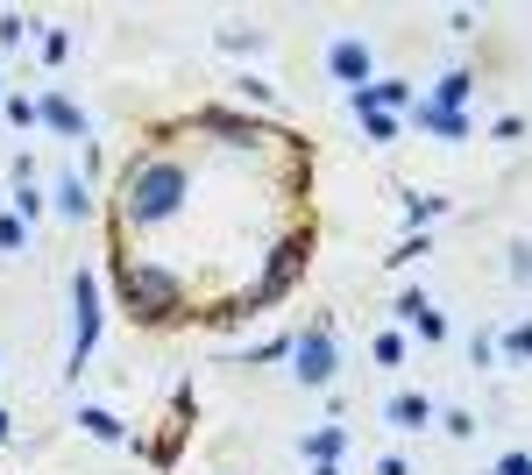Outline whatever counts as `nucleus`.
<instances>
[{
	"label": "nucleus",
	"instance_id": "7",
	"mask_svg": "<svg viewBox=\"0 0 532 475\" xmlns=\"http://www.w3.org/2000/svg\"><path fill=\"white\" fill-rule=\"evenodd\" d=\"M0 426H8V419H0Z\"/></svg>",
	"mask_w": 532,
	"mask_h": 475
},
{
	"label": "nucleus",
	"instance_id": "3",
	"mask_svg": "<svg viewBox=\"0 0 532 475\" xmlns=\"http://www.w3.org/2000/svg\"><path fill=\"white\" fill-rule=\"evenodd\" d=\"M298 376H306V383H327V376H334V348H327V334H306V341H298Z\"/></svg>",
	"mask_w": 532,
	"mask_h": 475
},
{
	"label": "nucleus",
	"instance_id": "1",
	"mask_svg": "<svg viewBox=\"0 0 532 475\" xmlns=\"http://www.w3.org/2000/svg\"><path fill=\"white\" fill-rule=\"evenodd\" d=\"M178 199H185V171L178 164H149V171H135L128 178V220H171L178 213Z\"/></svg>",
	"mask_w": 532,
	"mask_h": 475
},
{
	"label": "nucleus",
	"instance_id": "6",
	"mask_svg": "<svg viewBox=\"0 0 532 475\" xmlns=\"http://www.w3.org/2000/svg\"><path fill=\"white\" fill-rule=\"evenodd\" d=\"M22 242V220H8V213H0V249H15Z\"/></svg>",
	"mask_w": 532,
	"mask_h": 475
},
{
	"label": "nucleus",
	"instance_id": "2",
	"mask_svg": "<svg viewBox=\"0 0 532 475\" xmlns=\"http://www.w3.org/2000/svg\"><path fill=\"white\" fill-rule=\"evenodd\" d=\"M128 305H142L149 320H164V312L178 305V284L164 270H128Z\"/></svg>",
	"mask_w": 532,
	"mask_h": 475
},
{
	"label": "nucleus",
	"instance_id": "5",
	"mask_svg": "<svg viewBox=\"0 0 532 475\" xmlns=\"http://www.w3.org/2000/svg\"><path fill=\"white\" fill-rule=\"evenodd\" d=\"M391 419H398V426H426L433 405H426V398H391Z\"/></svg>",
	"mask_w": 532,
	"mask_h": 475
},
{
	"label": "nucleus",
	"instance_id": "4",
	"mask_svg": "<svg viewBox=\"0 0 532 475\" xmlns=\"http://www.w3.org/2000/svg\"><path fill=\"white\" fill-rule=\"evenodd\" d=\"M334 71L341 78H369V50L362 43H334Z\"/></svg>",
	"mask_w": 532,
	"mask_h": 475
}]
</instances>
